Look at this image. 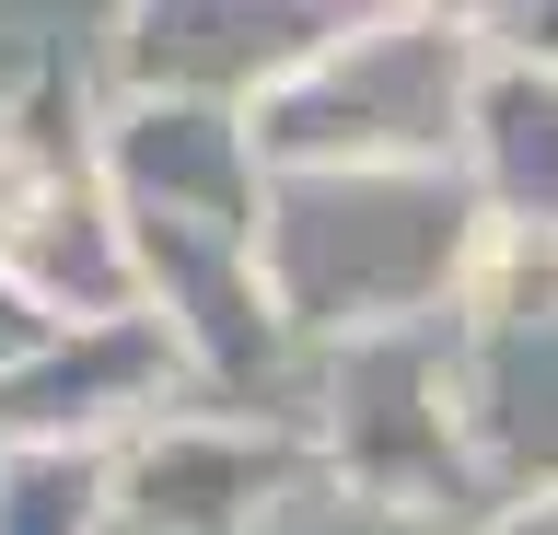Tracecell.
Returning a JSON list of instances; mask_svg holds the SVG:
<instances>
[{
  "label": "cell",
  "instance_id": "cell-1",
  "mask_svg": "<svg viewBox=\"0 0 558 535\" xmlns=\"http://www.w3.org/2000/svg\"><path fill=\"white\" fill-rule=\"evenodd\" d=\"M105 186L129 221L140 303L174 326L186 373L256 396L268 361L291 350V326L268 303V151L244 129V106L209 94H129L105 129Z\"/></svg>",
  "mask_w": 558,
  "mask_h": 535
},
{
  "label": "cell",
  "instance_id": "cell-2",
  "mask_svg": "<svg viewBox=\"0 0 558 535\" xmlns=\"http://www.w3.org/2000/svg\"><path fill=\"white\" fill-rule=\"evenodd\" d=\"M488 198L465 163H291L268 175V303L291 338H396L442 326Z\"/></svg>",
  "mask_w": 558,
  "mask_h": 535
},
{
  "label": "cell",
  "instance_id": "cell-3",
  "mask_svg": "<svg viewBox=\"0 0 558 535\" xmlns=\"http://www.w3.org/2000/svg\"><path fill=\"white\" fill-rule=\"evenodd\" d=\"M477 71H488L477 24H453L430 0H384L361 24L338 12V36L291 59L244 106V129L268 151V175H291V163H453Z\"/></svg>",
  "mask_w": 558,
  "mask_h": 535
},
{
  "label": "cell",
  "instance_id": "cell-4",
  "mask_svg": "<svg viewBox=\"0 0 558 535\" xmlns=\"http://www.w3.org/2000/svg\"><path fill=\"white\" fill-rule=\"evenodd\" d=\"M453 420L500 500L558 477V245L488 210L453 291Z\"/></svg>",
  "mask_w": 558,
  "mask_h": 535
},
{
  "label": "cell",
  "instance_id": "cell-5",
  "mask_svg": "<svg viewBox=\"0 0 558 535\" xmlns=\"http://www.w3.org/2000/svg\"><path fill=\"white\" fill-rule=\"evenodd\" d=\"M0 268H12L59 326L140 315V268H129L117 186H105V141L59 129L47 106L0 117Z\"/></svg>",
  "mask_w": 558,
  "mask_h": 535
},
{
  "label": "cell",
  "instance_id": "cell-6",
  "mask_svg": "<svg viewBox=\"0 0 558 535\" xmlns=\"http://www.w3.org/2000/svg\"><path fill=\"white\" fill-rule=\"evenodd\" d=\"M326 36H338V0H129L117 12V94L256 106Z\"/></svg>",
  "mask_w": 558,
  "mask_h": 535
},
{
  "label": "cell",
  "instance_id": "cell-7",
  "mask_svg": "<svg viewBox=\"0 0 558 535\" xmlns=\"http://www.w3.org/2000/svg\"><path fill=\"white\" fill-rule=\"evenodd\" d=\"M303 489V454L244 420H151L117 465L105 512L140 535H268Z\"/></svg>",
  "mask_w": 558,
  "mask_h": 535
},
{
  "label": "cell",
  "instance_id": "cell-8",
  "mask_svg": "<svg viewBox=\"0 0 558 535\" xmlns=\"http://www.w3.org/2000/svg\"><path fill=\"white\" fill-rule=\"evenodd\" d=\"M174 373H186V350H174V326L140 303V315H94V326H47V350L0 385V420H12V442H70V454H94L105 430H151L163 420Z\"/></svg>",
  "mask_w": 558,
  "mask_h": 535
},
{
  "label": "cell",
  "instance_id": "cell-9",
  "mask_svg": "<svg viewBox=\"0 0 558 535\" xmlns=\"http://www.w3.org/2000/svg\"><path fill=\"white\" fill-rule=\"evenodd\" d=\"M465 175L500 221L558 245V71L523 47H488L477 106H465Z\"/></svg>",
  "mask_w": 558,
  "mask_h": 535
},
{
  "label": "cell",
  "instance_id": "cell-10",
  "mask_svg": "<svg viewBox=\"0 0 558 535\" xmlns=\"http://www.w3.org/2000/svg\"><path fill=\"white\" fill-rule=\"evenodd\" d=\"M47 326H59V315H47V303H35V291L12 280V268H0V385H12V373H24L35 350H47Z\"/></svg>",
  "mask_w": 558,
  "mask_h": 535
},
{
  "label": "cell",
  "instance_id": "cell-11",
  "mask_svg": "<svg viewBox=\"0 0 558 535\" xmlns=\"http://www.w3.org/2000/svg\"><path fill=\"white\" fill-rule=\"evenodd\" d=\"M488 535H558V477H547V489H523V500H512V512H500Z\"/></svg>",
  "mask_w": 558,
  "mask_h": 535
},
{
  "label": "cell",
  "instance_id": "cell-12",
  "mask_svg": "<svg viewBox=\"0 0 558 535\" xmlns=\"http://www.w3.org/2000/svg\"><path fill=\"white\" fill-rule=\"evenodd\" d=\"M430 12H453V24H477V36H512L535 0H430Z\"/></svg>",
  "mask_w": 558,
  "mask_h": 535
},
{
  "label": "cell",
  "instance_id": "cell-13",
  "mask_svg": "<svg viewBox=\"0 0 558 535\" xmlns=\"http://www.w3.org/2000/svg\"><path fill=\"white\" fill-rule=\"evenodd\" d=\"M512 47H523V59H547V71H558V0H535V12H523V24H512Z\"/></svg>",
  "mask_w": 558,
  "mask_h": 535
},
{
  "label": "cell",
  "instance_id": "cell-14",
  "mask_svg": "<svg viewBox=\"0 0 558 535\" xmlns=\"http://www.w3.org/2000/svg\"><path fill=\"white\" fill-rule=\"evenodd\" d=\"M94 535H140V524H117V512H105V524H94Z\"/></svg>",
  "mask_w": 558,
  "mask_h": 535
}]
</instances>
